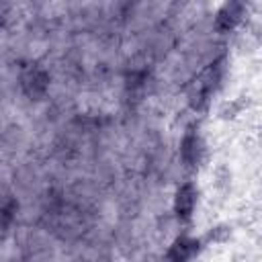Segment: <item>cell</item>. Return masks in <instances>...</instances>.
I'll list each match as a JSON object with an SVG mask.
<instances>
[{
  "label": "cell",
  "mask_w": 262,
  "mask_h": 262,
  "mask_svg": "<svg viewBox=\"0 0 262 262\" xmlns=\"http://www.w3.org/2000/svg\"><path fill=\"white\" fill-rule=\"evenodd\" d=\"M207 158V147L201 137V133L194 127H188L180 139V160L186 168H199L203 166Z\"/></svg>",
  "instance_id": "6da1fadb"
},
{
  "label": "cell",
  "mask_w": 262,
  "mask_h": 262,
  "mask_svg": "<svg viewBox=\"0 0 262 262\" xmlns=\"http://www.w3.org/2000/svg\"><path fill=\"white\" fill-rule=\"evenodd\" d=\"M244 14H246V4L239 2V0H227L223 2L217 12H215V18H213V29L221 35L225 33H231L242 20H244Z\"/></svg>",
  "instance_id": "7a4b0ae2"
},
{
  "label": "cell",
  "mask_w": 262,
  "mask_h": 262,
  "mask_svg": "<svg viewBox=\"0 0 262 262\" xmlns=\"http://www.w3.org/2000/svg\"><path fill=\"white\" fill-rule=\"evenodd\" d=\"M199 203V188L192 180L182 182L174 192V217L178 221H190Z\"/></svg>",
  "instance_id": "3957f363"
},
{
  "label": "cell",
  "mask_w": 262,
  "mask_h": 262,
  "mask_svg": "<svg viewBox=\"0 0 262 262\" xmlns=\"http://www.w3.org/2000/svg\"><path fill=\"white\" fill-rule=\"evenodd\" d=\"M203 248H205L203 237L178 235L166 250V262H190L194 256L201 254Z\"/></svg>",
  "instance_id": "277c9868"
},
{
  "label": "cell",
  "mask_w": 262,
  "mask_h": 262,
  "mask_svg": "<svg viewBox=\"0 0 262 262\" xmlns=\"http://www.w3.org/2000/svg\"><path fill=\"white\" fill-rule=\"evenodd\" d=\"M250 104H252V100L248 98V96H235V98H227V100H223V102H219V106H217V119L219 121H225V123H229V121H235L246 108H250Z\"/></svg>",
  "instance_id": "5b68a950"
},
{
  "label": "cell",
  "mask_w": 262,
  "mask_h": 262,
  "mask_svg": "<svg viewBox=\"0 0 262 262\" xmlns=\"http://www.w3.org/2000/svg\"><path fill=\"white\" fill-rule=\"evenodd\" d=\"M49 88V74L43 70V68H37V70H31L27 76H23V90L29 94V96H43Z\"/></svg>",
  "instance_id": "8992f818"
},
{
  "label": "cell",
  "mask_w": 262,
  "mask_h": 262,
  "mask_svg": "<svg viewBox=\"0 0 262 262\" xmlns=\"http://www.w3.org/2000/svg\"><path fill=\"white\" fill-rule=\"evenodd\" d=\"M231 233H233V227H231L229 223H215V225H211L201 237H203L205 246H213V244H215V246H221V244L229 242Z\"/></svg>",
  "instance_id": "52a82bcc"
},
{
  "label": "cell",
  "mask_w": 262,
  "mask_h": 262,
  "mask_svg": "<svg viewBox=\"0 0 262 262\" xmlns=\"http://www.w3.org/2000/svg\"><path fill=\"white\" fill-rule=\"evenodd\" d=\"M231 180H233V172L227 164H217L213 170V186L219 192H227L231 188Z\"/></svg>",
  "instance_id": "ba28073f"
},
{
  "label": "cell",
  "mask_w": 262,
  "mask_h": 262,
  "mask_svg": "<svg viewBox=\"0 0 262 262\" xmlns=\"http://www.w3.org/2000/svg\"><path fill=\"white\" fill-rule=\"evenodd\" d=\"M16 201L14 199H6L4 201V205H2V229L6 231L8 227H10V221H12V217H14V213H16Z\"/></svg>",
  "instance_id": "9c48e42d"
},
{
  "label": "cell",
  "mask_w": 262,
  "mask_h": 262,
  "mask_svg": "<svg viewBox=\"0 0 262 262\" xmlns=\"http://www.w3.org/2000/svg\"><path fill=\"white\" fill-rule=\"evenodd\" d=\"M250 33H252V37H254V41L262 45V25H260V23H256V25H252V29H250Z\"/></svg>",
  "instance_id": "30bf717a"
},
{
  "label": "cell",
  "mask_w": 262,
  "mask_h": 262,
  "mask_svg": "<svg viewBox=\"0 0 262 262\" xmlns=\"http://www.w3.org/2000/svg\"><path fill=\"white\" fill-rule=\"evenodd\" d=\"M256 137H258V143H260V145H262V127H260V129H258V133H256Z\"/></svg>",
  "instance_id": "8fae6325"
},
{
  "label": "cell",
  "mask_w": 262,
  "mask_h": 262,
  "mask_svg": "<svg viewBox=\"0 0 262 262\" xmlns=\"http://www.w3.org/2000/svg\"><path fill=\"white\" fill-rule=\"evenodd\" d=\"M260 188H262V180H260Z\"/></svg>",
  "instance_id": "7c38bea8"
}]
</instances>
